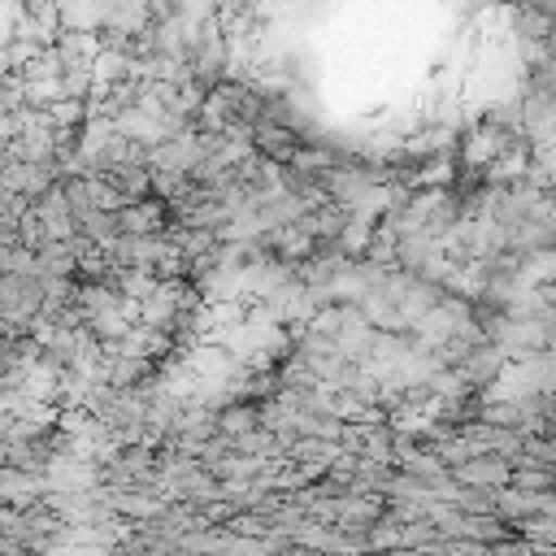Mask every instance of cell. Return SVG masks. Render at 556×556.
Listing matches in <instances>:
<instances>
[{
  "label": "cell",
  "mask_w": 556,
  "mask_h": 556,
  "mask_svg": "<svg viewBox=\"0 0 556 556\" xmlns=\"http://www.w3.org/2000/svg\"><path fill=\"white\" fill-rule=\"evenodd\" d=\"M452 478H456L460 486H486V491H495V486H504V482L513 478V460L482 447V452L456 460V465H452Z\"/></svg>",
  "instance_id": "obj_1"
}]
</instances>
